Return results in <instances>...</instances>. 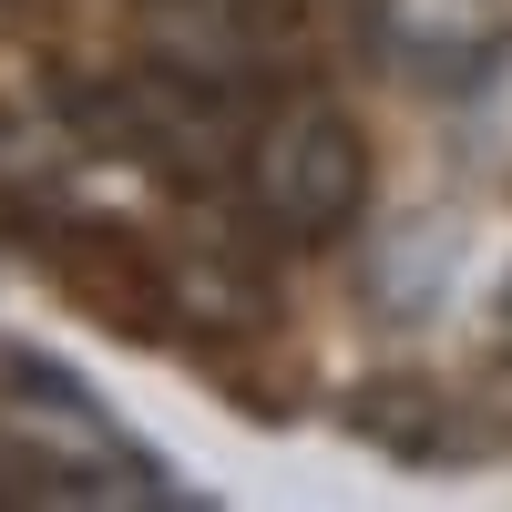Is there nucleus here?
<instances>
[{
	"instance_id": "obj_1",
	"label": "nucleus",
	"mask_w": 512,
	"mask_h": 512,
	"mask_svg": "<svg viewBox=\"0 0 512 512\" xmlns=\"http://www.w3.org/2000/svg\"><path fill=\"white\" fill-rule=\"evenodd\" d=\"M236 175H246V205H256L267 236L318 246V236H338L369 205V144H359V123L338 113L328 93H297V103H277L246 134Z\"/></svg>"
},
{
	"instance_id": "obj_2",
	"label": "nucleus",
	"mask_w": 512,
	"mask_h": 512,
	"mask_svg": "<svg viewBox=\"0 0 512 512\" xmlns=\"http://www.w3.org/2000/svg\"><path fill=\"white\" fill-rule=\"evenodd\" d=\"M502 318H512V277H502Z\"/></svg>"
},
{
	"instance_id": "obj_3",
	"label": "nucleus",
	"mask_w": 512,
	"mask_h": 512,
	"mask_svg": "<svg viewBox=\"0 0 512 512\" xmlns=\"http://www.w3.org/2000/svg\"><path fill=\"white\" fill-rule=\"evenodd\" d=\"M0 502H11V492H0Z\"/></svg>"
}]
</instances>
